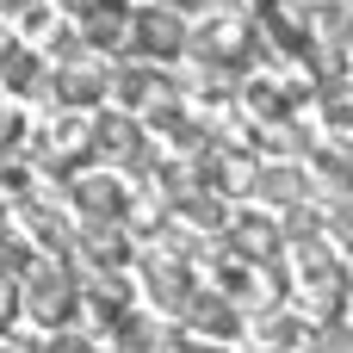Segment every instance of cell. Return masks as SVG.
Wrapping results in <instances>:
<instances>
[{
	"instance_id": "1",
	"label": "cell",
	"mask_w": 353,
	"mask_h": 353,
	"mask_svg": "<svg viewBox=\"0 0 353 353\" xmlns=\"http://www.w3.org/2000/svg\"><path fill=\"white\" fill-rule=\"evenodd\" d=\"M261 199L267 205H298L304 199V174L298 168H267L261 174Z\"/></svg>"
},
{
	"instance_id": "2",
	"label": "cell",
	"mask_w": 353,
	"mask_h": 353,
	"mask_svg": "<svg viewBox=\"0 0 353 353\" xmlns=\"http://www.w3.org/2000/svg\"><path fill=\"white\" fill-rule=\"evenodd\" d=\"M236 248L254 254V261H267L279 248V236H273V223H236Z\"/></svg>"
},
{
	"instance_id": "3",
	"label": "cell",
	"mask_w": 353,
	"mask_h": 353,
	"mask_svg": "<svg viewBox=\"0 0 353 353\" xmlns=\"http://www.w3.org/2000/svg\"><path fill=\"white\" fill-rule=\"evenodd\" d=\"M62 304H68L62 279H56V273H43V279H37V292H31V310H37V316H62Z\"/></svg>"
},
{
	"instance_id": "4",
	"label": "cell",
	"mask_w": 353,
	"mask_h": 353,
	"mask_svg": "<svg viewBox=\"0 0 353 353\" xmlns=\"http://www.w3.org/2000/svg\"><path fill=\"white\" fill-rule=\"evenodd\" d=\"M192 323H205V329H217V335H230L236 329V316L217 304V298H205V304H192Z\"/></svg>"
},
{
	"instance_id": "5",
	"label": "cell",
	"mask_w": 353,
	"mask_h": 353,
	"mask_svg": "<svg viewBox=\"0 0 353 353\" xmlns=\"http://www.w3.org/2000/svg\"><path fill=\"white\" fill-rule=\"evenodd\" d=\"M316 353H353V329H347V323L316 329Z\"/></svg>"
}]
</instances>
